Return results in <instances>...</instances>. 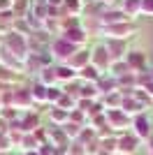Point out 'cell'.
Wrapping results in <instances>:
<instances>
[{"label": "cell", "instance_id": "9a60e30c", "mask_svg": "<svg viewBox=\"0 0 153 155\" xmlns=\"http://www.w3.org/2000/svg\"><path fill=\"white\" fill-rule=\"evenodd\" d=\"M56 74L58 79H72L76 74V70H72L70 65H60V67H56Z\"/></svg>", "mask_w": 153, "mask_h": 155}, {"label": "cell", "instance_id": "3957f363", "mask_svg": "<svg viewBox=\"0 0 153 155\" xmlns=\"http://www.w3.org/2000/svg\"><path fill=\"white\" fill-rule=\"evenodd\" d=\"M137 143H139V137L137 134H123V137H118V148H116V153H121V155H125V153H134L137 150Z\"/></svg>", "mask_w": 153, "mask_h": 155}, {"label": "cell", "instance_id": "5bb4252c", "mask_svg": "<svg viewBox=\"0 0 153 155\" xmlns=\"http://www.w3.org/2000/svg\"><path fill=\"white\" fill-rule=\"evenodd\" d=\"M125 12H127V16L139 14L141 12V0H125Z\"/></svg>", "mask_w": 153, "mask_h": 155}, {"label": "cell", "instance_id": "e0dca14e", "mask_svg": "<svg viewBox=\"0 0 153 155\" xmlns=\"http://www.w3.org/2000/svg\"><path fill=\"white\" fill-rule=\"evenodd\" d=\"M79 132H81V125L72 123V120H70V123H65V134H67V137H76Z\"/></svg>", "mask_w": 153, "mask_h": 155}, {"label": "cell", "instance_id": "6da1fadb", "mask_svg": "<svg viewBox=\"0 0 153 155\" xmlns=\"http://www.w3.org/2000/svg\"><path fill=\"white\" fill-rule=\"evenodd\" d=\"M9 49L14 51V56H19L21 60H25L30 53H28V42H25V37L23 35H19V32H12L9 37H7V42H5Z\"/></svg>", "mask_w": 153, "mask_h": 155}, {"label": "cell", "instance_id": "603a6c76", "mask_svg": "<svg viewBox=\"0 0 153 155\" xmlns=\"http://www.w3.org/2000/svg\"><path fill=\"white\" fill-rule=\"evenodd\" d=\"M109 2H111V0H109Z\"/></svg>", "mask_w": 153, "mask_h": 155}, {"label": "cell", "instance_id": "4fadbf2b", "mask_svg": "<svg viewBox=\"0 0 153 155\" xmlns=\"http://www.w3.org/2000/svg\"><path fill=\"white\" fill-rule=\"evenodd\" d=\"M65 93L60 91V88H53V86H49L46 88V102H60V97H63Z\"/></svg>", "mask_w": 153, "mask_h": 155}, {"label": "cell", "instance_id": "7c38bea8", "mask_svg": "<svg viewBox=\"0 0 153 155\" xmlns=\"http://www.w3.org/2000/svg\"><path fill=\"white\" fill-rule=\"evenodd\" d=\"M46 88H49V86H44V84H37V86H35V88L30 91L32 100H37V102H46Z\"/></svg>", "mask_w": 153, "mask_h": 155}, {"label": "cell", "instance_id": "7402d4cb", "mask_svg": "<svg viewBox=\"0 0 153 155\" xmlns=\"http://www.w3.org/2000/svg\"><path fill=\"white\" fill-rule=\"evenodd\" d=\"M114 155H121V153H114Z\"/></svg>", "mask_w": 153, "mask_h": 155}, {"label": "cell", "instance_id": "8fae6325", "mask_svg": "<svg viewBox=\"0 0 153 155\" xmlns=\"http://www.w3.org/2000/svg\"><path fill=\"white\" fill-rule=\"evenodd\" d=\"M30 102H32L30 91H16L14 93V104H16V109H19V104H30Z\"/></svg>", "mask_w": 153, "mask_h": 155}, {"label": "cell", "instance_id": "277c9868", "mask_svg": "<svg viewBox=\"0 0 153 155\" xmlns=\"http://www.w3.org/2000/svg\"><path fill=\"white\" fill-rule=\"evenodd\" d=\"M107 123L109 127H116V130H123L127 125V114L121 109H109L107 111Z\"/></svg>", "mask_w": 153, "mask_h": 155}, {"label": "cell", "instance_id": "ac0fdd59", "mask_svg": "<svg viewBox=\"0 0 153 155\" xmlns=\"http://www.w3.org/2000/svg\"><path fill=\"white\" fill-rule=\"evenodd\" d=\"M65 5L70 7V9H72L74 14H79V12H81V2H79V0H65Z\"/></svg>", "mask_w": 153, "mask_h": 155}, {"label": "cell", "instance_id": "2e32d148", "mask_svg": "<svg viewBox=\"0 0 153 155\" xmlns=\"http://www.w3.org/2000/svg\"><path fill=\"white\" fill-rule=\"evenodd\" d=\"M56 79H58L56 67H49V70H44V74H42V84H44V86H53Z\"/></svg>", "mask_w": 153, "mask_h": 155}, {"label": "cell", "instance_id": "30bf717a", "mask_svg": "<svg viewBox=\"0 0 153 155\" xmlns=\"http://www.w3.org/2000/svg\"><path fill=\"white\" fill-rule=\"evenodd\" d=\"M121 111H125V114H137V116H139V114H141V102H134V100H123Z\"/></svg>", "mask_w": 153, "mask_h": 155}, {"label": "cell", "instance_id": "9c48e42d", "mask_svg": "<svg viewBox=\"0 0 153 155\" xmlns=\"http://www.w3.org/2000/svg\"><path fill=\"white\" fill-rule=\"evenodd\" d=\"M79 74H81V79H86V81H93V84H97V81L102 79V72L97 70V67H95L93 63H90V65H86V67H83V70L79 72Z\"/></svg>", "mask_w": 153, "mask_h": 155}, {"label": "cell", "instance_id": "8992f818", "mask_svg": "<svg viewBox=\"0 0 153 155\" xmlns=\"http://www.w3.org/2000/svg\"><path fill=\"white\" fill-rule=\"evenodd\" d=\"M134 134L139 137V139H146V137H151V120H148L144 114H139V116L134 118Z\"/></svg>", "mask_w": 153, "mask_h": 155}, {"label": "cell", "instance_id": "d6986e66", "mask_svg": "<svg viewBox=\"0 0 153 155\" xmlns=\"http://www.w3.org/2000/svg\"><path fill=\"white\" fill-rule=\"evenodd\" d=\"M14 7V0H0V14L2 12H9Z\"/></svg>", "mask_w": 153, "mask_h": 155}, {"label": "cell", "instance_id": "7a4b0ae2", "mask_svg": "<svg viewBox=\"0 0 153 155\" xmlns=\"http://www.w3.org/2000/svg\"><path fill=\"white\" fill-rule=\"evenodd\" d=\"M74 53H76V46H74V44H70L67 39L58 37L56 42H53V56H58V58H67V60H70Z\"/></svg>", "mask_w": 153, "mask_h": 155}, {"label": "cell", "instance_id": "44dd1931", "mask_svg": "<svg viewBox=\"0 0 153 155\" xmlns=\"http://www.w3.org/2000/svg\"><path fill=\"white\" fill-rule=\"evenodd\" d=\"M141 12L153 14V0H141Z\"/></svg>", "mask_w": 153, "mask_h": 155}, {"label": "cell", "instance_id": "52a82bcc", "mask_svg": "<svg viewBox=\"0 0 153 155\" xmlns=\"http://www.w3.org/2000/svg\"><path fill=\"white\" fill-rule=\"evenodd\" d=\"M88 60H90V53H88V51H76L74 56H72V58L67 60V65H70L72 70H76V72H81L83 67H86V65H90Z\"/></svg>", "mask_w": 153, "mask_h": 155}, {"label": "cell", "instance_id": "5b68a950", "mask_svg": "<svg viewBox=\"0 0 153 155\" xmlns=\"http://www.w3.org/2000/svg\"><path fill=\"white\" fill-rule=\"evenodd\" d=\"M104 30L111 32V37H114V39H125V37H130V35L134 32V28L127 26V23H111V26H107Z\"/></svg>", "mask_w": 153, "mask_h": 155}, {"label": "cell", "instance_id": "ffe728a7", "mask_svg": "<svg viewBox=\"0 0 153 155\" xmlns=\"http://www.w3.org/2000/svg\"><path fill=\"white\" fill-rule=\"evenodd\" d=\"M9 146H12V141H9V137L0 134V153H2V150H7Z\"/></svg>", "mask_w": 153, "mask_h": 155}, {"label": "cell", "instance_id": "ba28073f", "mask_svg": "<svg viewBox=\"0 0 153 155\" xmlns=\"http://www.w3.org/2000/svg\"><path fill=\"white\" fill-rule=\"evenodd\" d=\"M63 39H67V42L74 44V46H81L83 42H86V32H83L81 28H67L65 35H63Z\"/></svg>", "mask_w": 153, "mask_h": 155}]
</instances>
